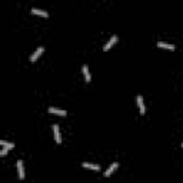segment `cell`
Wrapping results in <instances>:
<instances>
[{
    "label": "cell",
    "instance_id": "7c38bea8",
    "mask_svg": "<svg viewBox=\"0 0 183 183\" xmlns=\"http://www.w3.org/2000/svg\"><path fill=\"white\" fill-rule=\"evenodd\" d=\"M0 144H1L3 147H7V149H13V147H15V143H12V142H6V140H0Z\"/></svg>",
    "mask_w": 183,
    "mask_h": 183
},
{
    "label": "cell",
    "instance_id": "6da1fadb",
    "mask_svg": "<svg viewBox=\"0 0 183 183\" xmlns=\"http://www.w3.org/2000/svg\"><path fill=\"white\" fill-rule=\"evenodd\" d=\"M117 40H119V37H117L116 34H113L110 39H109V42H107V43H106V44L103 46V50H104V52H107V50H109V49H110L112 46H113V44L117 42Z\"/></svg>",
    "mask_w": 183,
    "mask_h": 183
},
{
    "label": "cell",
    "instance_id": "30bf717a",
    "mask_svg": "<svg viewBox=\"0 0 183 183\" xmlns=\"http://www.w3.org/2000/svg\"><path fill=\"white\" fill-rule=\"evenodd\" d=\"M83 76H85V79H86V82H90L92 80V77H90V72H89V67H87V64H85L83 67Z\"/></svg>",
    "mask_w": 183,
    "mask_h": 183
},
{
    "label": "cell",
    "instance_id": "8fae6325",
    "mask_svg": "<svg viewBox=\"0 0 183 183\" xmlns=\"http://www.w3.org/2000/svg\"><path fill=\"white\" fill-rule=\"evenodd\" d=\"M83 167H87V169H92V170H100V166H99V165L89 163V162H85V163H83Z\"/></svg>",
    "mask_w": 183,
    "mask_h": 183
},
{
    "label": "cell",
    "instance_id": "5bb4252c",
    "mask_svg": "<svg viewBox=\"0 0 183 183\" xmlns=\"http://www.w3.org/2000/svg\"><path fill=\"white\" fill-rule=\"evenodd\" d=\"M182 147H183V143H182Z\"/></svg>",
    "mask_w": 183,
    "mask_h": 183
},
{
    "label": "cell",
    "instance_id": "8992f818",
    "mask_svg": "<svg viewBox=\"0 0 183 183\" xmlns=\"http://www.w3.org/2000/svg\"><path fill=\"white\" fill-rule=\"evenodd\" d=\"M53 133H55V140L57 143H62V137H60V130L59 125H53Z\"/></svg>",
    "mask_w": 183,
    "mask_h": 183
},
{
    "label": "cell",
    "instance_id": "9c48e42d",
    "mask_svg": "<svg viewBox=\"0 0 183 183\" xmlns=\"http://www.w3.org/2000/svg\"><path fill=\"white\" fill-rule=\"evenodd\" d=\"M157 47H162V49H169V50H175V46L170 44V43H165V42H157Z\"/></svg>",
    "mask_w": 183,
    "mask_h": 183
},
{
    "label": "cell",
    "instance_id": "277c9868",
    "mask_svg": "<svg viewBox=\"0 0 183 183\" xmlns=\"http://www.w3.org/2000/svg\"><path fill=\"white\" fill-rule=\"evenodd\" d=\"M43 50H44V49L42 47V46H40V47H37V49H36V50H34V52L32 53V56H30V60H32V62L37 60V59H39V56L43 53Z\"/></svg>",
    "mask_w": 183,
    "mask_h": 183
},
{
    "label": "cell",
    "instance_id": "7a4b0ae2",
    "mask_svg": "<svg viewBox=\"0 0 183 183\" xmlns=\"http://www.w3.org/2000/svg\"><path fill=\"white\" fill-rule=\"evenodd\" d=\"M136 103H137V106H139V110H140V113L143 114L144 112H146V107H144V103H143V97L140 95L136 96Z\"/></svg>",
    "mask_w": 183,
    "mask_h": 183
},
{
    "label": "cell",
    "instance_id": "4fadbf2b",
    "mask_svg": "<svg viewBox=\"0 0 183 183\" xmlns=\"http://www.w3.org/2000/svg\"><path fill=\"white\" fill-rule=\"evenodd\" d=\"M7 147H3V149H1V150H0V156H4V155H6V153H7Z\"/></svg>",
    "mask_w": 183,
    "mask_h": 183
},
{
    "label": "cell",
    "instance_id": "ba28073f",
    "mask_svg": "<svg viewBox=\"0 0 183 183\" xmlns=\"http://www.w3.org/2000/svg\"><path fill=\"white\" fill-rule=\"evenodd\" d=\"M17 170H19V177H20V179H23V177H24L23 160H17Z\"/></svg>",
    "mask_w": 183,
    "mask_h": 183
},
{
    "label": "cell",
    "instance_id": "3957f363",
    "mask_svg": "<svg viewBox=\"0 0 183 183\" xmlns=\"http://www.w3.org/2000/svg\"><path fill=\"white\" fill-rule=\"evenodd\" d=\"M49 113H53V114H59V116H66L67 112L63 109H59V107H49Z\"/></svg>",
    "mask_w": 183,
    "mask_h": 183
},
{
    "label": "cell",
    "instance_id": "5b68a950",
    "mask_svg": "<svg viewBox=\"0 0 183 183\" xmlns=\"http://www.w3.org/2000/svg\"><path fill=\"white\" fill-rule=\"evenodd\" d=\"M117 167H119V162H114V163H112L110 166H109V169L104 172V176H106V177H107V176H110L112 173H113V172L117 169Z\"/></svg>",
    "mask_w": 183,
    "mask_h": 183
},
{
    "label": "cell",
    "instance_id": "52a82bcc",
    "mask_svg": "<svg viewBox=\"0 0 183 183\" xmlns=\"http://www.w3.org/2000/svg\"><path fill=\"white\" fill-rule=\"evenodd\" d=\"M32 13L33 15H39V16H44V17L49 16V13L46 12V10H43V9H37V7H32Z\"/></svg>",
    "mask_w": 183,
    "mask_h": 183
}]
</instances>
